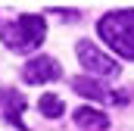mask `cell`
Masks as SVG:
<instances>
[{
    "label": "cell",
    "mask_w": 134,
    "mask_h": 131,
    "mask_svg": "<svg viewBox=\"0 0 134 131\" xmlns=\"http://www.w3.org/2000/svg\"><path fill=\"white\" fill-rule=\"evenodd\" d=\"M37 109H41V116H47V119H59V116L66 112V103L59 100V94H41Z\"/></svg>",
    "instance_id": "obj_8"
},
{
    "label": "cell",
    "mask_w": 134,
    "mask_h": 131,
    "mask_svg": "<svg viewBox=\"0 0 134 131\" xmlns=\"http://www.w3.org/2000/svg\"><path fill=\"white\" fill-rule=\"evenodd\" d=\"M75 53H78V59L81 66L87 69V72H94V75H119V63L115 59H109L106 53H100L91 41H78V47H75Z\"/></svg>",
    "instance_id": "obj_3"
},
{
    "label": "cell",
    "mask_w": 134,
    "mask_h": 131,
    "mask_svg": "<svg viewBox=\"0 0 134 131\" xmlns=\"http://www.w3.org/2000/svg\"><path fill=\"white\" fill-rule=\"evenodd\" d=\"M75 125L84 128V131H106L109 128V119H106V112H100V109L81 106V109H75Z\"/></svg>",
    "instance_id": "obj_7"
},
{
    "label": "cell",
    "mask_w": 134,
    "mask_h": 131,
    "mask_svg": "<svg viewBox=\"0 0 134 131\" xmlns=\"http://www.w3.org/2000/svg\"><path fill=\"white\" fill-rule=\"evenodd\" d=\"M44 34H47L44 19H41V16H31V13H25V16H19L16 22H9V25L0 28L3 44H6L9 50H16V53H31V50H37L41 41H44Z\"/></svg>",
    "instance_id": "obj_2"
},
{
    "label": "cell",
    "mask_w": 134,
    "mask_h": 131,
    "mask_svg": "<svg viewBox=\"0 0 134 131\" xmlns=\"http://www.w3.org/2000/svg\"><path fill=\"white\" fill-rule=\"evenodd\" d=\"M100 37L125 59H134V9H119V13H106L97 22Z\"/></svg>",
    "instance_id": "obj_1"
},
{
    "label": "cell",
    "mask_w": 134,
    "mask_h": 131,
    "mask_svg": "<svg viewBox=\"0 0 134 131\" xmlns=\"http://www.w3.org/2000/svg\"><path fill=\"white\" fill-rule=\"evenodd\" d=\"M59 75H63V69L53 56H34L22 66V81H28V84H50Z\"/></svg>",
    "instance_id": "obj_4"
},
{
    "label": "cell",
    "mask_w": 134,
    "mask_h": 131,
    "mask_svg": "<svg viewBox=\"0 0 134 131\" xmlns=\"http://www.w3.org/2000/svg\"><path fill=\"white\" fill-rule=\"evenodd\" d=\"M22 109H25V97L19 91H3L0 94V119H6L9 125L25 128L22 125Z\"/></svg>",
    "instance_id": "obj_5"
},
{
    "label": "cell",
    "mask_w": 134,
    "mask_h": 131,
    "mask_svg": "<svg viewBox=\"0 0 134 131\" xmlns=\"http://www.w3.org/2000/svg\"><path fill=\"white\" fill-rule=\"evenodd\" d=\"M72 88H75V94H81V97H87V100H97V103H106V100H112L109 97V88L106 84H100L97 78H72Z\"/></svg>",
    "instance_id": "obj_6"
}]
</instances>
